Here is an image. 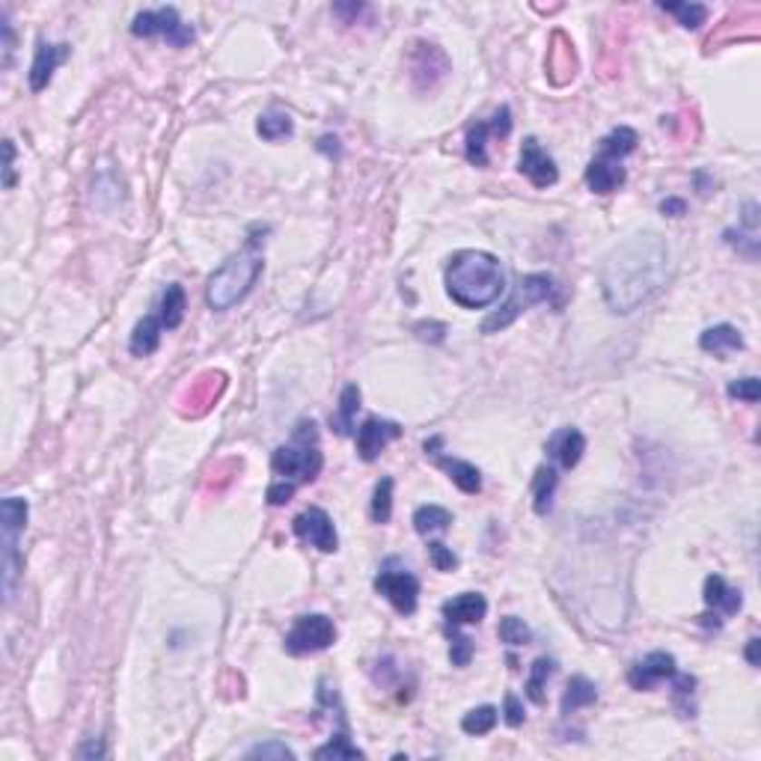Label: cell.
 Returning <instances> with one entry per match:
<instances>
[{"label":"cell","mask_w":761,"mask_h":761,"mask_svg":"<svg viewBox=\"0 0 761 761\" xmlns=\"http://www.w3.org/2000/svg\"><path fill=\"white\" fill-rule=\"evenodd\" d=\"M185 309H188L185 288H181L179 283H170L164 288V295H161V307H158L161 325H164L167 330H176L181 325V318H185Z\"/></svg>","instance_id":"4316f807"},{"label":"cell","mask_w":761,"mask_h":761,"mask_svg":"<svg viewBox=\"0 0 761 761\" xmlns=\"http://www.w3.org/2000/svg\"><path fill=\"white\" fill-rule=\"evenodd\" d=\"M78 756H81V758H90V756H104V746H102V741H90L87 746H81V749H78Z\"/></svg>","instance_id":"816d5d0a"},{"label":"cell","mask_w":761,"mask_h":761,"mask_svg":"<svg viewBox=\"0 0 761 761\" xmlns=\"http://www.w3.org/2000/svg\"><path fill=\"white\" fill-rule=\"evenodd\" d=\"M223 387H227V375L223 372H202L197 381H190V387L185 390V399H181V411L190 416H202L209 407L220 399Z\"/></svg>","instance_id":"e0dca14e"},{"label":"cell","mask_w":761,"mask_h":761,"mask_svg":"<svg viewBox=\"0 0 761 761\" xmlns=\"http://www.w3.org/2000/svg\"><path fill=\"white\" fill-rule=\"evenodd\" d=\"M518 170L532 181L535 188H551V185H556V179H560V170H556L553 158L544 152L541 143L535 141V137H527V141H523Z\"/></svg>","instance_id":"4fadbf2b"},{"label":"cell","mask_w":761,"mask_h":761,"mask_svg":"<svg viewBox=\"0 0 761 761\" xmlns=\"http://www.w3.org/2000/svg\"><path fill=\"white\" fill-rule=\"evenodd\" d=\"M705 604L720 616H735L737 610L744 607V598L737 589L728 586L720 574H711L708 581H705Z\"/></svg>","instance_id":"7402d4cb"},{"label":"cell","mask_w":761,"mask_h":761,"mask_svg":"<svg viewBox=\"0 0 761 761\" xmlns=\"http://www.w3.org/2000/svg\"><path fill=\"white\" fill-rule=\"evenodd\" d=\"M337 642V628L334 619L325 613H309L295 621V628L288 630L283 639V649L288 655L301 658V655H316V651H325Z\"/></svg>","instance_id":"ba28073f"},{"label":"cell","mask_w":761,"mask_h":761,"mask_svg":"<svg viewBox=\"0 0 761 761\" xmlns=\"http://www.w3.org/2000/svg\"><path fill=\"white\" fill-rule=\"evenodd\" d=\"M449 658H453L455 667H467L470 658H473V639L464 634H453V646H449Z\"/></svg>","instance_id":"7bdbcfd3"},{"label":"cell","mask_w":761,"mask_h":761,"mask_svg":"<svg viewBox=\"0 0 761 761\" xmlns=\"http://www.w3.org/2000/svg\"><path fill=\"white\" fill-rule=\"evenodd\" d=\"M357 407H360V387H357V384H348V387L342 390V395H339V414L330 416V425H334L337 434L346 437V434L355 432Z\"/></svg>","instance_id":"f546056e"},{"label":"cell","mask_w":761,"mask_h":761,"mask_svg":"<svg viewBox=\"0 0 761 761\" xmlns=\"http://www.w3.org/2000/svg\"><path fill=\"white\" fill-rule=\"evenodd\" d=\"M556 485H560V473H556V467L551 464H541L535 470L532 476V506L535 514H548L553 509V494H556Z\"/></svg>","instance_id":"484cf974"},{"label":"cell","mask_w":761,"mask_h":761,"mask_svg":"<svg viewBox=\"0 0 761 761\" xmlns=\"http://www.w3.org/2000/svg\"><path fill=\"white\" fill-rule=\"evenodd\" d=\"M488 613V601L485 595L479 592H464V595H455L453 601L444 604V619L449 625H479L482 619Z\"/></svg>","instance_id":"44dd1931"},{"label":"cell","mask_w":761,"mask_h":761,"mask_svg":"<svg viewBox=\"0 0 761 761\" xmlns=\"http://www.w3.org/2000/svg\"><path fill=\"white\" fill-rule=\"evenodd\" d=\"M625 167H621V161L616 158H592V164L586 167V185L592 194H613V190H619L621 185H625Z\"/></svg>","instance_id":"d6986e66"},{"label":"cell","mask_w":761,"mask_h":761,"mask_svg":"<svg viewBox=\"0 0 761 761\" xmlns=\"http://www.w3.org/2000/svg\"><path fill=\"white\" fill-rule=\"evenodd\" d=\"M256 132H259L262 141H283V137H288L295 132V125H292V116L283 113V111H268L259 116V122H256Z\"/></svg>","instance_id":"d6a6232c"},{"label":"cell","mask_w":761,"mask_h":761,"mask_svg":"<svg viewBox=\"0 0 761 761\" xmlns=\"http://www.w3.org/2000/svg\"><path fill=\"white\" fill-rule=\"evenodd\" d=\"M669 244L658 232H639L621 241L601 268V292L616 316H628L663 292L669 280Z\"/></svg>","instance_id":"6da1fadb"},{"label":"cell","mask_w":761,"mask_h":761,"mask_svg":"<svg viewBox=\"0 0 761 761\" xmlns=\"http://www.w3.org/2000/svg\"><path fill=\"white\" fill-rule=\"evenodd\" d=\"M441 437H432V441H425V455L434 458L437 467H444L449 479L455 482V485L464 491V494H479L482 491V473L470 464V461H461V458H449L441 453Z\"/></svg>","instance_id":"9a60e30c"},{"label":"cell","mask_w":761,"mask_h":761,"mask_svg":"<svg viewBox=\"0 0 761 761\" xmlns=\"http://www.w3.org/2000/svg\"><path fill=\"white\" fill-rule=\"evenodd\" d=\"M583 453H586V437H583V432H577V428H571V425L560 428V432L548 441V455L562 470H574L577 464H581Z\"/></svg>","instance_id":"ffe728a7"},{"label":"cell","mask_w":761,"mask_h":761,"mask_svg":"<svg viewBox=\"0 0 761 761\" xmlns=\"http://www.w3.org/2000/svg\"><path fill=\"white\" fill-rule=\"evenodd\" d=\"M4 188H15V143L4 141Z\"/></svg>","instance_id":"7dc6e473"},{"label":"cell","mask_w":761,"mask_h":761,"mask_svg":"<svg viewBox=\"0 0 761 761\" xmlns=\"http://www.w3.org/2000/svg\"><path fill=\"white\" fill-rule=\"evenodd\" d=\"M0 36H4V66L13 63V51H15V34H13V21H9V13L0 15Z\"/></svg>","instance_id":"bcb514c9"},{"label":"cell","mask_w":761,"mask_h":761,"mask_svg":"<svg viewBox=\"0 0 761 761\" xmlns=\"http://www.w3.org/2000/svg\"><path fill=\"white\" fill-rule=\"evenodd\" d=\"M27 514L30 506L21 497H6L0 502V532H4V598L13 601L15 581H18V568H21V532L27 527Z\"/></svg>","instance_id":"8992f818"},{"label":"cell","mask_w":761,"mask_h":761,"mask_svg":"<svg viewBox=\"0 0 761 761\" xmlns=\"http://www.w3.org/2000/svg\"><path fill=\"white\" fill-rule=\"evenodd\" d=\"M428 560H432L437 571H453V568H458V556L444 541H428Z\"/></svg>","instance_id":"60d3db41"},{"label":"cell","mask_w":761,"mask_h":761,"mask_svg":"<svg viewBox=\"0 0 761 761\" xmlns=\"http://www.w3.org/2000/svg\"><path fill=\"white\" fill-rule=\"evenodd\" d=\"M321 464H325V458H321L318 432H316L313 420L298 423L295 441L280 446L271 458L274 473L283 476L286 482H295V485H301V482H313L321 473Z\"/></svg>","instance_id":"277c9868"},{"label":"cell","mask_w":761,"mask_h":761,"mask_svg":"<svg viewBox=\"0 0 761 761\" xmlns=\"http://www.w3.org/2000/svg\"><path fill=\"white\" fill-rule=\"evenodd\" d=\"M262 239L250 235L244 250L232 253L218 271L209 277L206 286V304L214 313H227L235 304H241L250 295V288L256 286L262 274Z\"/></svg>","instance_id":"3957f363"},{"label":"cell","mask_w":761,"mask_h":761,"mask_svg":"<svg viewBox=\"0 0 761 761\" xmlns=\"http://www.w3.org/2000/svg\"><path fill=\"white\" fill-rule=\"evenodd\" d=\"M699 348L723 357V355H728V351H741L744 337H741V330L732 327V325H717V327H708L699 337Z\"/></svg>","instance_id":"cb8c5ba5"},{"label":"cell","mask_w":761,"mask_h":761,"mask_svg":"<svg viewBox=\"0 0 761 761\" xmlns=\"http://www.w3.org/2000/svg\"><path fill=\"white\" fill-rule=\"evenodd\" d=\"M660 211L667 214V218H681V214L688 211V202L678 200V197H669V200L660 202Z\"/></svg>","instance_id":"f907efd6"},{"label":"cell","mask_w":761,"mask_h":761,"mask_svg":"<svg viewBox=\"0 0 761 761\" xmlns=\"http://www.w3.org/2000/svg\"><path fill=\"white\" fill-rule=\"evenodd\" d=\"M402 432H405V428L399 423L369 416V420L357 428V455L363 461H375L384 453V446L393 444V441H399Z\"/></svg>","instance_id":"5bb4252c"},{"label":"cell","mask_w":761,"mask_h":761,"mask_svg":"<svg viewBox=\"0 0 761 761\" xmlns=\"http://www.w3.org/2000/svg\"><path fill=\"white\" fill-rule=\"evenodd\" d=\"M161 330H164V325H161L158 316H143V321H137V327H134V334H132V342H128L132 355L134 357L155 355L158 346H161Z\"/></svg>","instance_id":"d4e9b609"},{"label":"cell","mask_w":761,"mask_h":761,"mask_svg":"<svg viewBox=\"0 0 761 761\" xmlns=\"http://www.w3.org/2000/svg\"><path fill=\"white\" fill-rule=\"evenodd\" d=\"M758 646H761L758 637L749 639V646H746V660H749V667H758Z\"/></svg>","instance_id":"f5cc1de1"},{"label":"cell","mask_w":761,"mask_h":761,"mask_svg":"<svg viewBox=\"0 0 761 761\" xmlns=\"http://www.w3.org/2000/svg\"><path fill=\"white\" fill-rule=\"evenodd\" d=\"M497 634H500L502 642H509V646H527V642L532 639L530 628L523 625V619H518V616H506V619H502Z\"/></svg>","instance_id":"f35d334b"},{"label":"cell","mask_w":761,"mask_h":761,"mask_svg":"<svg viewBox=\"0 0 761 761\" xmlns=\"http://www.w3.org/2000/svg\"><path fill=\"white\" fill-rule=\"evenodd\" d=\"M248 758H295V753L283 741H265V744H256L248 753Z\"/></svg>","instance_id":"ee69618b"},{"label":"cell","mask_w":761,"mask_h":761,"mask_svg":"<svg viewBox=\"0 0 761 761\" xmlns=\"http://www.w3.org/2000/svg\"><path fill=\"white\" fill-rule=\"evenodd\" d=\"M411 78H414V87L420 93L434 90L437 83H441L446 74H449V60L446 54L437 48V45H428V42H414L411 48Z\"/></svg>","instance_id":"30bf717a"},{"label":"cell","mask_w":761,"mask_h":761,"mask_svg":"<svg viewBox=\"0 0 761 761\" xmlns=\"http://www.w3.org/2000/svg\"><path fill=\"white\" fill-rule=\"evenodd\" d=\"M366 13H369L366 4H337L334 6V15H339L342 21H346V24H355V21L360 15H366Z\"/></svg>","instance_id":"c3c4849f"},{"label":"cell","mask_w":761,"mask_h":761,"mask_svg":"<svg viewBox=\"0 0 761 761\" xmlns=\"http://www.w3.org/2000/svg\"><path fill=\"white\" fill-rule=\"evenodd\" d=\"M553 672H556V660L553 658H535V663L530 667V678H527L530 702L544 705V688H548V681H551Z\"/></svg>","instance_id":"1f68e13d"},{"label":"cell","mask_w":761,"mask_h":761,"mask_svg":"<svg viewBox=\"0 0 761 761\" xmlns=\"http://www.w3.org/2000/svg\"><path fill=\"white\" fill-rule=\"evenodd\" d=\"M678 672L675 669V658L669 651H651L649 658H642L639 663H634L628 672V681L634 690H655L660 681L672 678Z\"/></svg>","instance_id":"2e32d148"},{"label":"cell","mask_w":761,"mask_h":761,"mask_svg":"<svg viewBox=\"0 0 761 761\" xmlns=\"http://www.w3.org/2000/svg\"><path fill=\"white\" fill-rule=\"evenodd\" d=\"M660 9H667V13L678 18V24L684 30L702 27L705 18H708V6H702V4H660Z\"/></svg>","instance_id":"e575fe53"},{"label":"cell","mask_w":761,"mask_h":761,"mask_svg":"<svg viewBox=\"0 0 761 761\" xmlns=\"http://www.w3.org/2000/svg\"><path fill=\"white\" fill-rule=\"evenodd\" d=\"M512 132V111L506 104L491 116L488 122H476L467 128L464 137V149H467V161L473 167H488V137H509Z\"/></svg>","instance_id":"8fae6325"},{"label":"cell","mask_w":761,"mask_h":761,"mask_svg":"<svg viewBox=\"0 0 761 761\" xmlns=\"http://www.w3.org/2000/svg\"><path fill=\"white\" fill-rule=\"evenodd\" d=\"M393 518V479L384 476L378 485H375V497H372V521L375 523H387Z\"/></svg>","instance_id":"d590c367"},{"label":"cell","mask_w":761,"mask_h":761,"mask_svg":"<svg viewBox=\"0 0 761 761\" xmlns=\"http://www.w3.org/2000/svg\"><path fill=\"white\" fill-rule=\"evenodd\" d=\"M637 149V132L628 125H619L613 128L601 143H598V155L601 158H616V161H625L630 152Z\"/></svg>","instance_id":"f1b7e54d"},{"label":"cell","mask_w":761,"mask_h":761,"mask_svg":"<svg viewBox=\"0 0 761 761\" xmlns=\"http://www.w3.org/2000/svg\"><path fill=\"white\" fill-rule=\"evenodd\" d=\"M449 523H453V512L444 506H434V502H428V506H420L414 512V530L420 535L446 532Z\"/></svg>","instance_id":"4dcf8cb0"},{"label":"cell","mask_w":761,"mask_h":761,"mask_svg":"<svg viewBox=\"0 0 761 761\" xmlns=\"http://www.w3.org/2000/svg\"><path fill=\"white\" fill-rule=\"evenodd\" d=\"M553 292H556V286H553L551 274H527V277H521L509 301L502 304L494 316H488L485 321H482V334H497V330L509 327L512 321L518 318L521 313H527L530 307L551 301Z\"/></svg>","instance_id":"5b68a950"},{"label":"cell","mask_w":761,"mask_h":761,"mask_svg":"<svg viewBox=\"0 0 761 761\" xmlns=\"http://www.w3.org/2000/svg\"><path fill=\"white\" fill-rule=\"evenodd\" d=\"M506 723L512 726V728H518L521 723H523V705H521V699L514 693H506Z\"/></svg>","instance_id":"681fc988"},{"label":"cell","mask_w":761,"mask_h":761,"mask_svg":"<svg viewBox=\"0 0 761 761\" xmlns=\"http://www.w3.org/2000/svg\"><path fill=\"white\" fill-rule=\"evenodd\" d=\"M446 295L464 309H485L506 292V271L494 253L458 250L446 265Z\"/></svg>","instance_id":"7a4b0ae2"},{"label":"cell","mask_w":761,"mask_h":761,"mask_svg":"<svg viewBox=\"0 0 761 761\" xmlns=\"http://www.w3.org/2000/svg\"><path fill=\"white\" fill-rule=\"evenodd\" d=\"M414 334H416V339L432 342V346H441V342L446 339V325H441V321H416Z\"/></svg>","instance_id":"b9f144b4"},{"label":"cell","mask_w":761,"mask_h":761,"mask_svg":"<svg viewBox=\"0 0 761 761\" xmlns=\"http://www.w3.org/2000/svg\"><path fill=\"white\" fill-rule=\"evenodd\" d=\"M728 395H732V399L756 405L761 399V381L753 378V375H749V378H737V381L728 384Z\"/></svg>","instance_id":"ab89813d"},{"label":"cell","mask_w":761,"mask_h":761,"mask_svg":"<svg viewBox=\"0 0 761 761\" xmlns=\"http://www.w3.org/2000/svg\"><path fill=\"white\" fill-rule=\"evenodd\" d=\"M577 72V57H574V45L565 39V34H553V48L548 54V74L553 83H565L571 81Z\"/></svg>","instance_id":"603a6c76"},{"label":"cell","mask_w":761,"mask_h":761,"mask_svg":"<svg viewBox=\"0 0 761 761\" xmlns=\"http://www.w3.org/2000/svg\"><path fill=\"white\" fill-rule=\"evenodd\" d=\"M672 693H675V708L681 711V717H693V693H696V678L688 672H675L672 675Z\"/></svg>","instance_id":"8d00e7d4"},{"label":"cell","mask_w":761,"mask_h":761,"mask_svg":"<svg viewBox=\"0 0 761 761\" xmlns=\"http://www.w3.org/2000/svg\"><path fill=\"white\" fill-rule=\"evenodd\" d=\"M497 720H500V711L494 708V705H479V708L464 714L461 728H464L467 735H488L491 728L497 726Z\"/></svg>","instance_id":"836d02e7"},{"label":"cell","mask_w":761,"mask_h":761,"mask_svg":"<svg viewBox=\"0 0 761 761\" xmlns=\"http://www.w3.org/2000/svg\"><path fill=\"white\" fill-rule=\"evenodd\" d=\"M375 589H378L402 616H411L416 610V601H420V581H416L407 568L395 565V560H390L381 568V574L375 577Z\"/></svg>","instance_id":"9c48e42d"},{"label":"cell","mask_w":761,"mask_h":761,"mask_svg":"<svg viewBox=\"0 0 761 761\" xmlns=\"http://www.w3.org/2000/svg\"><path fill=\"white\" fill-rule=\"evenodd\" d=\"M598 702V688L583 675H574L571 681H568L565 696H562V717H571L581 708H589V705Z\"/></svg>","instance_id":"83f0119b"},{"label":"cell","mask_w":761,"mask_h":761,"mask_svg":"<svg viewBox=\"0 0 761 761\" xmlns=\"http://www.w3.org/2000/svg\"><path fill=\"white\" fill-rule=\"evenodd\" d=\"M316 758H334V761L337 758H363V749L351 744L346 732H339L337 737H330V744L316 749Z\"/></svg>","instance_id":"74e56055"},{"label":"cell","mask_w":761,"mask_h":761,"mask_svg":"<svg viewBox=\"0 0 761 761\" xmlns=\"http://www.w3.org/2000/svg\"><path fill=\"white\" fill-rule=\"evenodd\" d=\"M295 482H286V479H280V482H274L271 488H268V502H271V506H286L288 500L295 497Z\"/></svg>","instance_id":"f6af8a7d"},{"label":"cell","mask_w":761,"mask_h":761,"mask_svg":"<svg viewBox=\"0 0 761 761\" xmlns=\"http://www.w3.org/2000/svg\"><path fill=\"white\" fill-rule=\"evenodd\" d=\"M72 54V48L66 45V42H60V45H51V42L42 39L39 45H36V57H34V66H30V90L34 93H42L51 83L54 78V72H57V66L63 60H66Z\"/></svg>","instance_id":"ac0fdd59"},{"label":"cell","mask_w":761,"mask_h":761,"mask_svg":"<svg viewBox=\"0 0 761 761\" xmlns=\"http://www.w3.org/2000/svg\"><path fill=\"white\" fill-rule=\"evenodd\" d=\"M134 36H164L167 45L185 48L194 42V27L185 24L176 6H161V9H143L132 21Z\"/></svg>","instance_id":"52a82bcc"},{"label":"cell","mask_w":761,"mask_h":761,"mask_svg":"<svg viewBox=\"0 0 761 761\" xmlns=\"http://www.w3.org/2000/svg\"><path fill=\"white\" fill-rule=\"evenodd\" d=\"M292 530L298 539L309 541L313 548H318L321 553H337L339 551V539H337V530H334V521H330V514L318 506H309L304 509L298 518L292 521Z\"/></svg>","instance_id":"7c38bea8"}]
</instances>
